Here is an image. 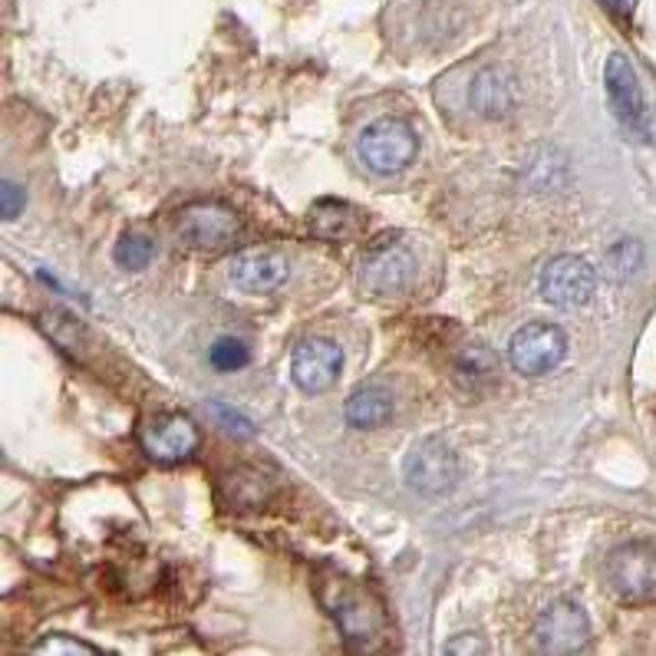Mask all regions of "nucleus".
<instances>
[{"label": "nucleus", "mask_w": 656, "mask_h": 656, "mask_svg": "<svg viewBox=\"0 0 656 656\" xmlns=\"http://www.w3.org/2000/svg\"><path fill=\"white\" fill-rule=\"evenodd\" d=\"M317 597L327 607V613L337 620L350 649L373 653L386 646V613L366 587L327 567L317 577Z\"/></svg>", "instance_id": "f257e3e1"}, {"label": "nucleus", "mask_w": 656, "mask_h": 656, "mask_svg": "<svg viewBox=\"0 0 656 656\" xmlns=\"http://www.w3.org/2000/svg\"><path fill=\"white\" fill-rule=\"evenodd\" d=\"M416 278V258L409 251L406 241L386 235L380 241H373L357 268V281L366 294L373 297H393L403 294Z\"/></svg>", "instance_id": "f03ea898"}, {"label": "nucleus", "mask_w": 656, "mask_h": 656, "mask_svg": "<svg viewBox=\"0 0 656 656\" xmlns=\"http://www.w3.org/2000/svg\"><path fill=\"white\" fill-rule=\"evenodd\" d=\"M419 152V136L406 120L383 116L360 133V159L370 172L393 176L403 172Z\"/></svg>", "instance_id": "7ed1b4c3"}, {"label": "nucleus", "mask_w": 656, "mask_h": 656, "mask_svg": "<svg viewBox=\"0 0 656 656\" xmlns=\"http://www.w3.org/2000/svg\"><path fill=\"white\" fill-rule=\"evenodd\" d=\"M610 590L626 603L656 600V547L646 541H630L610 551L603 564Z\"/></svg>", "instance_id": "20e7f679"}, {"label": "nucleus", "mask_w": 656, "mask_h": 656, "mask_svg": "<svg viewBox=\"0 0 656 656\" xmlns=\"http://www.w3.org/2000/svg\"><path fill=\"white\" fill-rule=\"evenodd\" d=\"M603 83H607V103L613 110V116L620 120V126L640 139H656L653 133V116L646 110V100H643V87H640V77L633 70V64L623 57V54H610L607 57V67H603Z\"/></svg>", "instance_id": "39448f33"}, {"label": "nucleus", "mask_w": 656, "mask_h": 656, "mask_svg": "<svg viewBox=\"0 0 656 656\" xmlns=\"http://www.w3.org/2000/svg\"><path fill=\"white\" fill-rule=\"evenodd\" d=\"M403 475H406V485L412 491L439 498V495H449L459 485V459H455V452L445 439L429 436V439H419L406 452Z\"/></svg>", "instance_id": "423d86ee"}, {"label": "nucleus", "mask_w": 656, "mask_h": 656, "mask_svg": "<svg viewBox=\"0 0 656 656\" xmlns=\"http://www.w3.org/2000/svg\"><path fill=\"white\" fill-rule=\"evenodd\" d=\"M179 241L195 251H222L241 235V218L235 208L218 202H195L179 212Z\"/></svg>", "instance_id": "0eeeda50"}, {"label": "nucleus", "mask_w": 656, "mask_h": 656, "mask_svg": "<svg viewBox=\"0 0 656 656\" xmlns=\"http://www.w3.org/2000/svg\"><path fill=\"white\" fill-rule=\"evenodd\" d=\"M590 640V620L580 603L561 597L551 600L534 623V646L541 653H577Z\"/></svg>", "instance_id": "6e6552de"}, {"label": "nucleus", "mask_w": 656, "mask_h": 656, "mask_svg": "<svg viewBox=\"0 0 656 656\" xmlns=\"http://www.w3.org/2000/svg\"><path fill=\"white\" fill-rule=\"evenodd\" d=\"M567 353V337L554 324H524L508 347V360L521 376L551 373Z\"/></svg>", "instance_id": "1a4fd4ad"}, {"label": "nucleus", "mask_w": 656, "mask_h": 656, "mask_svg": "<svg viewBox=\"0 0 656 656\" xmlns=\"http://www.w3.org/2000/svg\"><path fill=\"white\" fill-rule=\"evenodd\" d=\"M597 291V271L577 255H557L541 271V297L554 307H584Z\"/></svg>", "instance_id": "9d476101"}, {"label": "nucleus", "mask_w": 656, "mask_h": 656, "mask_svg": "<svg viewBox=\"0 0 656 656\" xmlns=\"http://www.w3.org/2000/svg\"><path fill=\"white\" fill-rule=\"evenodd\" d=\"M340 366H343V353L333 340H324V337H307L294 347V357H291V376L297 383V389L304 393H327L337 376H340Z\"/></svg>", "instance_id": "9b49d317"}, {"label": "nucleus", "mask_w": 656, "mask_h": 656, "mask_svg": "<svg viewBox=\"0 0 656 656\" xmlns=\"http://www.w3.org/2000/svg\"><path fill=\"white\" fill-rule=\"evenodd\" d=\"M518 77L505 67H482L468 87V106L482 120H505L518 110Z\"/></svg>", "instance_id": "f8f14e48"}, {"label": "nucleus", "mask_w": 656, "mask_h": 656, "mask_svg": "<svg viewBox=\"0 0 656 656\" xmlns=\"http://www.w3.org/2000/svg\"><path fill=\"white\" fill-rule=\"evenodd\" d=\"M143 449L156 459V462H182L189 459L202 436H199V426L182 416V412H169V416H159L152 419L146 429H143Z\"/></svg>", "instance_id": "ddd939ff"}, {"label": "nucleus", "mask_w": 656, "mask_h": 656, "mask_svg": "<svg viewBox=\"0 0 656 656\" xmlns=\"http://www.w3.org/2000/svg\"><path fill=\"white\" fill-rule=\"evenodd\" d=\"M228 278L245 294H268L287 281V258L271 248H248V251L235 255Z\"/></svg>", "instance_id": "4468645a"}, {"label": "nucleus", "mask_w": 656, "mask_h": 656, "mask_svg": "<svg viewBox=\"0 0 656 656\" xmlns=\"http://www.w3.org/2000/svg\"><path fill=\"white\" fill-rule=\"evenodd\" d=\"M310 228L324 241H353L366 231V215L347 202L320 199L310 208Z\"/></svg>", "instance_id": "2eb2a0df"}, {"label": "nucleus", "mask_w": 656, "mask_h": 656, "mask_svg": "<svg viewBox=\"0 0 656 656\" xmlns=\"http://www.w3.org/2000/svg\"><path fill=\"white\" fill-rule=\"evenodd\" d=\"M393 409H396L393 389H389L386 383H380V380L360 383V386L350 393L347 406H343L347 422H350L353 429H380V426L389 422Z\"/></svg>", "instance_id": "dca6fc26"}, {"label": "nucleus", "mask_w": 656, "mask_h": 656, "mask_svg": "<svg viewBox=\"0 0 656 656\" xmlns=\"http://www.w3.org/2000/svg\"><path fill=\"white\" fill-rule=\"evenodd\" d=\"M455 380L468 393H485L498 380V363L495 353L485 347H465L455 360Z\"/></svg>", "instance_id": "f3484780"}, {"label": "nucleus", "mask_w": 656, "mask_h": 656, "mask_svg": "<svg viewBox=\"0 0 656 656\" xmlns=\"http://www.w3.org/2000/svg\"><path fill=\"white\" fill-rule=\"evenodd\" d=\"M41 324H44V330H47L70 357H80V350H83V343H87V330H83V324H80L73 314L54 307V310H47V314L41 317Z\"/></svg>", "instance_id": "a211bd4d"}, {"label": "nucleus", "mask_w": 656, "mask_h": 656, "mask_svg": "<svg viewBox=\"0 0 656 656\" xmlns=\"http://www.w3.org/2000/svg\"><path fill=\"white\" fill-rule=\"evenodd\" d=\"M640 264H643V245L633 241V238L617 241V245L607 248V255H603V274H607L610 281H626L630 274L640 271Z\"/></svg>", "instance_id": "6ab92c4d"}, {"label": "nucleus", "mask_w": 656, "mask_h": 656, "mask_svg": "<svg viewBox=\"0 0 656 656\" xmlns=\"http://www.w3.org/2000/svg\"><path fill=\"white\" fill-rule=\"evenodd\" d=\"M116 264L126 268V271H143L149 268V261L156 258V245L146 238V235H123L116 241V251H113Z\"/></svg>", "instance_id": "aec40b11"}, {"label": "nucleus", "mask_w": 656, "mask_h": 656, "mask_svg": "<svg viewBox=\"0 0 656 656\" xmlns=\"http://www.w3.org/2000/svg\"><path fill=\"white\" fill-rule=\"evenodd\" d=\"M248 360H251V350L238 337H218L208 350V363L222 373H235V370L248 366Z\"/></svg>", "instance_id": "412c9836"}, {"label": "nucleus", "mask_w": 656, "mask_h": 656, "mask_svg": "<svg viewBox=\"0 0 656 656\" xmlns=\"http://www.w3.org/2000/svg\"><path fill=\"white\" fill-rule=\"evenodd\" d=\"M228 485L235 488V501L241 505H261L264 501V475L261 472H251V468H241V472H231L228 475Z\"/></svg>", "instance_id": "4be33fe9"}, {"label": "nucleus", "mask_w": 656, "mask_h": 656, "mask_svg": "<svg viewBox=\"0 0 656 656\" xmlns=\"http://www.w3.org/2000/svg\"><path fill=\"white\" fill-rule=\"evenodd\" d=\"M34 653H50V656H57V653H83V656H97L100 649L90 646V643H80L73 636H47V640H41L34 646Z\"/></svg>", "instance_id": "5701e85b"}, {"label": "nucleus", "mask_w": 656, "mask_h": 656, "mask_svg": "<svg viewBox=\"0 0 656 656\" xmlns=\"http://www.w3.org/2000/svg\"><path fill=\"white\" fill-rule=\"evenodd\" d=\"M24 202H27L24 189L18 182H4V189H0V205H4V218L8 222H14L24 212Z\"/></svg>", "instance_id": "b1692460"}, {"label": "nucleus", "mask_w": 656, "mask_h": 656, "mask_svg": "<svg viewBox=\"0 0 656 656\" xmlns=\"http://www.w3.org/2000/svg\"><path fill=\"white\" fill-rule=\"evenodd\" d=\"M212 412H215V416L225 422V429H228V432H238V436H251V432H255V429H251V422H248L245 416L231 412V409H228V406H222V403H218Z\"/></svg>", "instance_id": "393cba45"}, {"label": "nucleus", "mask_w": 656, "mask_h": 656, "mask_svg": "<svg viewBox=\"0 0 656 656\" xmlns=\"http://www.w3.org/2000/svg\"><path fill=\"white\" fill-rule=\"evenodd\" d=\"M445 653H488V646L475 633H462L452 643H445Z\"/></svg>", "instance_id": "a878e982"}]
</instances>
